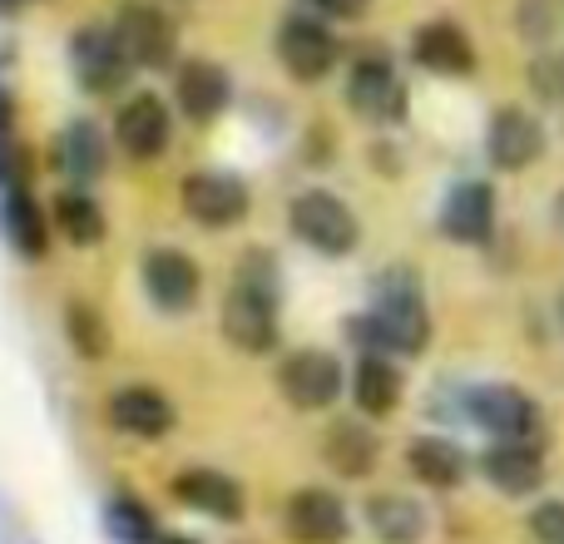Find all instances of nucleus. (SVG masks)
<instances>
[{
	"label": "nucleus",
	"instance_id": "nucleus-11",
	"mask_svg": "<svg viewBox=\"0 0 564 544\" xmlns=\"http://www.w3.org/2000/svg\"><path fill=\"white\" fill-rule=\"evenodd\" d=\"M486 154L500 174H525L545 154V124L525 105H500L486 124Z\"/></svg>",
	"mask_w": 564,
	"mask_h": 544
},
{
	"label": "nucleus",
	"instance_id": "nucleus-28",
	"mask_svg": "<svg viewBox=\"0 0 564 544\" xmlns=\"http://www.w3.org/2000/svg\"><path fill=\"white\" fill-rule=\"evenodd\" d=\"M65 337H69V347H75L85 361H105L109 347H115L105 312H99L95 302H85V297L65 302Z\"/></svg>",
	"mask_w": 564,
	"mask_h": 544
},
{
	"label": "nucleus",
	"instance_id": "nucleus-36",
	"mask_svg": "<svg viewBox=\"0 0 564 544\" xmlns=\"http://www.w3.org/2000/svg\"><path fill=\"white\" fill-rule=\"evenodd\" d=\"M15 6H25V0H0V10H15Z\"/></svg>",
	"mask_w": 564,
	"mask_h": 544
},
{
	"label": "nucleus",
	"instance_id": "nucleus-12",
	"mask_svg": "<svg viewBox=\"0 0 564 544\" xmlns=\"http://www.w3.org/2000/svg\"><path fill=\"white\" fill-rule=\"evenodd\" d=\"M115 144L129 159H164V149L174 144V115L169 99H159L154 89H139L119 105L115 115Z\"/></svg>",
	"mask_w": 564,
	"mask_h": 544
},
{
	"label": "nucleus",
	"instance_id": "nucleus-5",
	"mask_svg": "<svg viewBox=\"0 0 564 544\" xmlns=\"http://www.w3.org/2000/svg\"><path fill=\"white\" fill-rule=\"evenodd\" d=\"M69 69H75V85L85 89L89 99H109V95H119V89L129 85L134 59L124 55L115 25L89 20V25H79L75 35H69Z\"/></svg>",
	"mask_w": 564,
	"mask_h": 544
},
{
	"label": "nucleus",
	"instance_id": "nucleus-20",
	"mask_svg": "<svg viewBox=\"0 0 564 544\" xmlns=\"http://www.w3.org/2000/svg\"><path fill=\"white\" fill-rule=\"evenodd\" d=\"M174 105L188 124H214L228 109V69L214 59H184L174 75Z\"/></svg>",
	"mask_w": 564,
	"mask_h": 544
},
{
	"label": "nucleus",
	"instance_id": "nucleus-25",
	"mask_svg": "<svg viewBox=\"0 0 564 544\" xmlns=\"http://www.w3.org/2000/svg\"><path fill=\"white\" fill-rule=\"evenodd\" d=\"M50 218H55V233L65 238L69 248H95L105 243V208H99V198L89 194V188L79 184H65L55 194V208H50Z\"/></svg>",
	"mask_w": 564,
	"mask_h": 544
},
{
	"label": "nucleus",
	"instance_id": "nucleus-29",
	"mask_svg": "<svg viewBox=\"0 0 564 544\" xmlns=\"http://www.w3.org/2000/svg\"><path fill=\"white\" fill-rule=\"evenodd\" d=\"M105 530H109V540H119V544H154L159 540L154 515H149V505H139L134 496L109 500L105 505Z\"/></svg>",
	"mask_w": 564,
	"mask_h": 544
},
{
	"label": "nucleus",
	"instance_id": "nucleus-14",
	"mask_svg": "<svg viewBox=\"0 0 564 544\" xmlns=\"http://www.w3.org/2000/svg\"><path fill=\"white\" fill-rule=\"evenodd\" d=\"M282 530L297 544H337L347 540V505L322 486H302L282 505Z\"/></svg>",
	"mask_w": 564,
	"mask_h": 544
},
{
	"label": "nucleus",
	"instance_id": "nucleus-18",
	"mask_svg": "<svg viewBox=\"0 0 564 544\" xmlns=\"http://www.w3.org/2000/svg\"><path fill=\"white\" fill-rule=\"evenodd\" d=\"M480 476L510 500H525L545 486V456L540 440H490V450L480 456Z\"/></svg>",
	"mask_w": 564,
	"mask_h": 544
},
{
	"label": "nucleus",
	"instance_id": "nucleus-9",
	"mask_svg": "<svg viewBox=\"0 0 564 544\" xmlns=\"http://www.w3.org/2000/svg\"><path fill=\"white\" fill-rule=\"evenodd\" d=\"M466 416L496 440H540V426H545L535 401L520 387H506V381H490V387L470 391Z\"/></svg>",
	"mask_w": 564,
	"mask_h": 544
},
{
	"label": "nucleus",
	"instance_id": "nucleus-38",
	"mask_svg": "<svg viewBox=\"0 0 564 544\" xmlns=\"http://www.w3.org/2000/svg\"><path fill=\"white\" fill-rule=\"evenodd\" d=\"M560 322H564V292H560Z\"/></svg>",
	"mask_w": 564,
	"mask_h": 544
},
{
	"label": "nucleus",
	"instance_id": "nucleus-37",
	"mask_svg": "<svg viewBox=\"0 0 564 544\" xmlns=\"http://www.w3.org/2000/svg\"><path fill=\"white\" fill-rule=\"evenodd\" d=\"M164 544H194V540H164Z\"/></svg>",
	"mask_w": 564,
	"mask_h": 544
},
{
	"label": "nucleus",
	"instance_id": "nucleus-24",
	"mask_svg": "<svg viewBox=\"0 0 564 544\" xmlns=\"http://www.w3.org/2000/svg\"><path fill=\"white\" fill-rule=\"evenodd\" d=\"M0 233H6V243L15 248L20 258H45L50 228H45V214H40V204L30 198L25 184L0 194Z\"/></svg>",
	"mask_w": 564,
	"mask_h": 544
},
{
	"label": "nucleus",
	"instance_id": "nucleus-7",
	"mask_svg": "<svg viewBox=\"0 0 564 544\" xmlns=\"http://www.w3.org/2000/svg\"><path fill=\"white\" fill-rule=\"evenodd\" d=\"M115 35L124 45V55L134 59V69H164L178 55V25L159 0H124L115 10Z\"/></svg>",
	"mask_w": 564,
	"mask_h": 544
},
{
	"label": "nucleus",
	"instance_id": "nucleus-19",
	"mask_svg": "<svg viewBox=\"0 0 564 544\" xmlns=\"http://www.w3.org/2000/svg\"><path fill=\"white\" fill-rule=\"evenodd\" d=\"M109 426L134 440H164L178 426V411L159 387H119L109 396Z\"/></svg>",
	"mask_w": 564,
	"mask_h": 544
},
{
	"label": "nucleus",
	"instance_id": "nucleus-2",
	"mask_svg": "<svg viewBox=\"0 0 564 544\" xmlns=\"http://www.w3.org/2000/svg\"><path fill=\"white\" fill-rule=\"evenodd\" d=\"M351 337L361 341V351H397V357H421L431 347V312L421 297L416 278L397 268V278H387L371 297V307L351 322Z\"/></svg>",
	"mask_w": 564,
	"mask_h": 544
},
{
	"label": "nucleus",
	"instance_id": "nucleus-4",
	"mask_svg": "<svg viewBox=\"0 0 564 544\" xmlns=\"http://www.w3.org/2000/svg\"><path fill=\"white\" fill-rule=\"evenodd\" d=\"M347 105L367 124H397L406 119V79L397 75V59L387 50H357L347 65Z\"/></svg>",
	"mask_w": 564,
	"mask_h": 544
},
{
	"label": "nucleus",
	"instance_id": "nucleus-33",
	"mask_svg": "<svg viewBox=\"0 0 564 544\" xmlns=\"http://www.w3.org/2000/svg\"><path fill=\"white\" fill-rule=\"evenodd\" d=\"M307 10H317L322 20H361L371 0H307Z\"/></svg>",
	"mask_w": 564,
	"mask_h": 544
},
{
	"label": "nucleus",
	"instance_id": "nucleus-16",
	"mask_svg": "<svg viewBox=\"0 0 564 544\" xmlns=\"http://www.w3.org/2000/svg\"><path fill=\"white\" fill-rule=\"evenodd\" d=\"M411 59H416L426 75L441 79H470L476 75V45H470L466 25L456 20H426L411 35Z\"/></svg>",
	"mask_w": 564,
	"mask_h": 544
},
{
	"label": "nucleus",
	"instance_id": "nucleus-17",
	"mask_svg": "<svg viewBox=\"0 0 564 544\" xmlns=\"http://www.w3.org/2000/svg\"><path fill=\"white\" fill-rule=\"evenodd\" d=\"M441 233L460 248H480L496 233V188L486 178H466L441 204Z\"/></svg>",
	"mask_w": 564,
	"mask_h": 544
},
{
	"label": "nucleus",
	"instance_id": "nucleus-27",
	"mask_svg": "<svg viewBox=\"0 0 564 544\" xmlns=\"http://www.w3.org/2000/svg\"><path fill=\"white\" fill-rule=\"evenodd\" d=\"M406 470L431 490H456L466 480V450L446 436H416L406 446Z\"/></svg>",
	"mask_w": 564,
	"mask_h": 544
},
{
	"label": "nucleus",
	"instance_id": "nucleus-15",
	"mask_svg": "<svg viewBox=\"0 0 564 544\" xmlns=\"http://www.w3.org/2000/svg\"><path fill=\"white\" fill-rule=\"evenodd\" d=\"M169 496H174L178 505L208 515V520H228V525L248 515L243 486H238L234 476H224V470H214V466H184L174 480H169Z\"/></svg>",
	"mask_w": 564,
	"mask_h": 544
},
{
	"label": "nucleus",
	"instance_id": "nucleus-10",
	"mask_svg": "<svg viewBox=\"0 0 564 544\" xmlns=\"http://www.w3.org/2000/svg\"><path fill=\"white\" fill-rule=\"evenodd\" d=\"M178 204L204 228H234L248 218L253 198H248L243 178L228 174V168H198V174H188L184 184H178Z\"/></svg>",
	"mask_w": 564,
	"mask_h": 544
},
{
	"label": "nucleus",
	"instance_id": "nucleus-23",
	"mask_svg": "<svg viewBox=\"0 0 564 544\" xmlns=\"http://www.w3.org/2000/svg\"><path fill=\"white\" fill-rule=\"evenodd\" d=\"M322 460L327 470H337L341 480H367L381 460V440L377 431H367L361 421H332L322 436Z\"/></svg>",
	"mask_w": 564,
	"mask_h": 544
},
{
	"label": "nucleus",
	"instance_id": "nucleus-6",
	"mask_svg": "<svg viewBox=\"0 0 564 544\" xmlns=\"http://www.w3.org/2000/svg\"><path fill=\"white\" fill-rule=\"evenodd\" d=\"M278 59L282 69H288L297 85H317V79H327L332 69H337L341 59V45L337 35H332V25L317 15V10H292V15H282L278 25Z\"/></svg>",
	"mask_w": 564,
	"mask_h": 544
},
{
	"label": "nucleus",
	"instance_id": "nucleus-8",
	"mask_svg": "<svg viewBox=\"0 0 564 544\" xmlns=\"http://www.w3.org/2000/svg\"><path fill=\"white\" fill-rule=\"evenodd\" d=\"M278 391L292 411H327L332 401L347 391V371L332 351L322 347H302L292 357H282L278 367Z\"/></svg>",
	"mask_w": 564,
	"mask_h": 544
},
{
	"label": "nucleus",
	"instance_id": "nucleus-31",
	"mask_svg": "<svg viewBox=\"0 0 564 544\" xmlns=\"http://www.w3.org/2000/svg\"><path fill=\"white\" fill-rule=\"evenodd\" d=\"M550 30H555V10H550V0H520V35L550 40Z\"/></svg>",
	"mask_w": 564,
	"mask_h": 544
},
{
	"label": "nucleus",
	"instance_id": "nucleus-13",
	"mask_svg": "<svg viewBox=\"0 0 564 544\" xmlns=\"http://www.w3.org/2000/svg\"><path fill=\"white\" fill-rule=\"evenodd\" d=\"M144 292L159 312L178 317V312H188L198 302L204 272H198V263L184 253V248H149L144 253Z\"/></svg>",
	"mask_w": 564,
	"mask_h": 544
},
{
	"label": "nucleus",
	"instance_id": "nucleus-26",
	"mask_svg": "<svg viewBox=\"0 0 564 544\" xmlns=\"http://www.w3.org/2000/svg\"><path fill=\"white\" fill-rule=\"evenodd\" d=\"M367 530L377 535L381 544H421L426 540V505L411 496H371L367 500Z\"/></svg>",
	"mask_w": 564,
	"mask_h": 544
},
{
	"label": "nucleus",
	"instance_id": "nucleus-32",
	"mask_svg": "<svg viewBox=\"0 0 564 544\" xmlns=\"http://www.w3.org/2000/svg\"><path fill=\"white\" fill-rule=\"evenodd\" d=\"M530 85L545 99H564V59H535L530 65Z\"/></svg>",
	"mask_w": 564,
	"mask_h": 544
},
{
	"label": "nucleus",
	"instance_id": "nucleus-22",
	"mask_svg": "<svg viewBox=\"0 0 564 544\" xmlns=\"http://www.w3.org/2000/svg\"><path fill=\"white\" fill-rule=\"evenodd\" d=\"M401 391H406V377H401L397 361L381 357V351H361L357 367H351V401H357L361 416L387 421L401 406Z\"/></svg>",
	"mask_w": 564,
	"mask_h": 544
},
{
	"label": "nucleus",
	"instance_id": "nucleus-21",
	"mask_svg": "<svg viewBox=\"0 0 564 544\" xmlns=\"http://www.w3.org/2000/svg\"><path fill=\"white\" fill-rule=\"evenodd\" d=\"M50 159H55V168L69 184L85 188L109 168V139L99 134V124H89V119H69L55 134V144H50Z\"/></svg>",
	"mask_w": 564,
	"mask_h": 544
},
{
	"label": "nucleus",
	"instance_id": "nucleus-35",
	"mask_svg": "<svg viewBox=\"0 0 564 544\" xmlns=\"http://www.w3.org/2000/svg\"><path fill=\"white\" fill-rule=\"evenodd\" d=\"M10 115H15V99H10V89L0 85V139L10 134Z\"/></svg>",
	"mask_w": 564,
	"mask_h": 544
},
{
	"label": "nucleus",
	"instance_id": "nucleus-1",
	"mask_svg": "<svg viewBox=\"0 0 564 544\" xmlns=\"http://www.w3.org/2000/svg\"><path fill=\"white\" fill-rule=\"evenodd\" d=\"M218 327L248 357H268L278 347V258L268 248H248L238 258L234 287L224 292Z\"/></svg>",
	"mask_w": 564,
	"mask_h": 544
},
{
	"label": "nucleus",
	"instance_id": "nucleus-30",
	"mask_svg": "<svg viewBox=\"0 0 564 544\" xmlns=\"http://www.w3.org/2000/svg\"><path fill=\"white\" fill-rule=\"evenodd\" d=\"M530 535L535 544H564V500H540L530 510Z\"/></svg>",
	"mask_w": 564,
	"mask_h": 544
},
{
	"label": "nucleus",
	"instance_id": "nucleus-34",
	"mask_svg": "<svg viewBox=\"0 0 564 544\" xmlns=\"http://www.w3.org/2000/svg\"><path fill=\"white\" fill-rule=\"evenodd\" d=\"M15 184H25V159H20V149H15V139H0V188H15Z\"/></svg>",
	"mask_w": 564,
	"mask_h": 544
},
{
	"label": "nucleus",
	"instance_id": "nucleus-3",
	"mask_svg": "<svg viewBox=\"0 0 564 544\" xmlns=\"http://www.w3.org/2000/svg\"><path fill=\"white\" fill-rule=\"evenodd\" d=\"M288 228L297 243H307L322 258H347L361 243V224L337 194L327 188H307L288 204Z\"/></svg>",
	"mask_w": 564,
	"mask_h": 544
}]
</instances>
